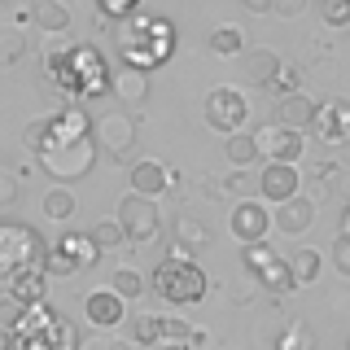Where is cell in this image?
<instances>
[{
  "label": "cell",
  "instance_id": "30bf717a",
  "mask_svg": "<svg viewBox=\"0 0 350 350\" xmlns=\"http://www.w3.org/2000/svg\"><path fill=\"white\" fill-rule=\"evenodd\" d=\"M254 145H258V158H267V162H289V167H298L306 140H302V131H293V127L267 123V127H258V131H254Z\"/></svg>",
  "mask_w": 350,
  "mask_h": 350
},
{
  "label": "cell",
  "instance_id": "ba28073f",
  "mask_svg": "<svg viewBox=\"0 0 350 350\" xmlns=\"http://www.w3.org/2000/svg\"><path fill=\"white\" fill-rule=\"evenodd\" d=\"M136 136H140V123H136L131 109H105L92 123V140H101L109 158H127V149L136 145Z\"/></svg>",
  "mask_w": 350,
  "mask_h": 350
},
{
  "label": "cell",
  "instance_id": "6da1fadb",
  "mask_svg": "<svg viewBox=\"0 0 350 350\" xmlns=\"http://www.w3.org/2000/svg\"><path fill=\"white\" fill-rule=\"evenodd\" d=\"M22 145L40 158V167L57 184L83 180L96 167V140H92V118L83 109H62V114H44L27 123Z\"/></svg>",
  "mask_w": 350,
  "mask_h": 350
},
{
  "label": "cell",
  "instance_id": "d6a6232c",
  "mask_svg": "<svg viewBox=\"0 0 350 350\" xmlns=\"http://www.w3.org/2000/svg\"><path fill=\"white\" fill-rule=\"evenodd\" d=\"M315 9H320V18H324L333 31L350 27V0H315Z\"/></svg>",
  "mask_w": 350,
  "mask_h": 350
},
{
  "label": "cell",
  "instance_id": "ab89813d",
  "mask_svg": "<svg viewBox=\"0 0 350 350\" xmlns=\"http://www.w3.org/2000/svg\"><path fill=\"white\" fill-rule=\"evenodd\" d=\"M18 315H22V306H18L14 298H0V328H14Z\"/></svg>",
  "mask_w": 350,
  "mask_h": 350
},
{
  "label": "cell",
  "instance_id": "7a4b0ae2",
  "mask_svg": "<svg viewBox=\"0 0 350 350\" xmlns=\"http://www.w3.org/2000/svg\"><path fill=\"white\" fill-rule=\"evenodd\" d=\"M44 70L49 79L62 88L70 101H96L109 92V66L101 62V53L88 44H70V40H49L44 49Z\"/></svg>",
  "mask_w": 350,
  "mask_h": 350
},
{
  "label": "cell",
  "instance_id": "603a6c76",
  "mask_svg": "<svg viewBox=\"0 0 350 350\" xmlns=\"http://www.w3.org/2000/svg\"><path fill=\"white\" fill-rule=\"evenodd\" d=\"M280 70V53L271 49H245V83H267L271 75Z\"/></svg>",
  "mask_w": 350,
  "mask_h": 350
},
{
  "label": "cell",
  "instance_id": "7402d4cb",
  "mask_svg": "<svg viewBox=\"0 0 350 350\" xmlns=\"http://www.w3.org/2000/svg\"><path fill=\"white\" fill-rule=\"evenodd\" d=\"M206 49H211L215 57H241V53H245V31L232 27V22H224V27H215L211 36H206Z\"/></svg>",
  "mask_w": 350,
  "mask_h": 350
},
{
  "label": "cell",
  "instance_id": "b9f144b4",
  "mask_svg": "<svg viewBox=\"0 0 350 350\" xmlns=\"http://www.w3.org/2000/svg\"><path fill=\"white\" fill-rule=\"evenodd\" d=\"M228 193H241V197H250V180H245V171H237V175H228V184H224Z\"/></svg>",
  "mask_w": 350,
  "mask_h": 350
},
{
  "label": "cell",
  "instance_id": "7bdbcfd3",
  "mask_svg": "<svg viewBox=\"0 0 350 350\" xmlns=\"http://www.w3.org/2000/svg\"><path fill=\"white\" fill-rule=\"evenodd\" d=\"M18 346H22V337L14 328H0V350H18Z\"/></svg>",
  "mask_w": 350,
  "mask_h": 350
},
{
  "label": "cell",
  "instance_id": "1f68e13d",
  "mask_svg": "<svg viewBox=\"0 0 350 350\" xmlns=\"http://www.w3.org/2000/svg\"><path fill=\"white\" fill-rule=\"evenodd\" d=\"M262 88H267L271 96H293V92H302V70H298V66H280Z\"/></svg>",
  "mask_w": 350,
  "mask_h": 350
},
{
  "label": "cell",
  "instance_id": "484cf974",
  "mask_svg": "<svg viewBox=\"0 0 350 350\" xmlns=\"http://www.w3.org/2000/svg\"><path fill=\"white\" fill-rule=\"evenodd\" d=\"M40 206H44V215L57 219V224H66V219L79 211V202H75V193L66 189V184H53V189L44 193V202H40Z\"/></svg>",
  "mask_w": 350,
  "mask_h": 350
},
{
  "label": "cell",
  "instance_id": "836d02e7",
  "mask_svg": "<svg viewBox=\"0 0 350 350\" xmlns=\"http://www.w3.org/2000/svg\"><path fill=\"white\" fill-rule=\"evenodd\" d=\"M271 258H276V250H271L267 241H254V245H245V250H241V262H245V271H250V276H254L258 267H267Z\"/></svg>",
  "mask_w": 350,
  "mask_h": 350
},
{
  "label": "cell",
  "instance_id": "3957f363",
  "mask_svg": "<svg viewBox=\"0 0 350 350\" xmlns=\"http://www.w3.org/2000/svg\"><path fill=\"white\" fill-rule=\"evenodd\" d=\"M44 237L36 232V228L27 224H14V219H5L0 224V298H5V284L18 276V271L27 267H40L44 262Z\"/></svg>",
  "mask_w": 350,
  "mask_h": 350
},
{
  "label": "cell",
  "instance_id": "8fae6325",
  "mask_svg": "<svg viewBox=\"0 0 350 350\" xmlns=\"http://www.w3.org/2000/svg\"><path fill=\"white\" fill-rule=\"evenodd\" d=\"M302 189V175L298 167H289V162H267L258 175V202H271V206H280V202H289V197H298Z\"/></svg>",
  "mask_w": 350,
  "mask_h": 350
},
{
  "label": "cell",
  "instance_id": "ac0fdd59",
  "mask_svg": "<svg viewBox=\"0 0 350 350\" xmlns=\"http://www.w3.org/2000/svg\"><path fill=\"white\" fill-rule=\"evenodd\" d=\"M311 118H315V101L306 92H293V96H280L276 101V118H271V123L302 131V127H311Z\"/></svg>",
  "mask_w": 350,
  "mask_h": 350
},
{
  "label": "cell",
  "instance_id": "cb8c5ba5",
  "mask_svg": "<svg viewBox=\"0 0 350 350\" xmlns=\"http://www.w3.org/2000/svg\"><path fill=\"white\" fill-rule=\"evenodd\" d=\"M250 280H258L262 289H267V293H276V298H280V293H293V276H289V267H284V258H280V254L271 258L267 267H258Z\"/></svg>",
  "mask_w": 350,
  "mask_h": 350
},
{
  "label": "cell",
  "instance_id": "d590c367",
  "mask_svg": "<svg viewBox=\"0 0 350 350\" xmlns=\"http://www.w3.org/2000/svg\"><path fill=\"white\" fill-rule=\"evenodd\" d=\"M22 53H27V40L18 31H0V66H14Z\"/></svg>",
  "mask_w": 350,
  "mask_h": 350
},
{
  "label": "cell",
  "instance_id": "ffe728a7",
  "mask_svg": "<svg viewBox=\"0 0 350 350\" xmlns=\"http://www.w3.org/2000/svg\"><path fill=\"white\" fill-rule=\"evenodd\" d=\"M284 267H289V276H293V289H302V284H315L320 280V271H324V258L315 254V250H293L289 258H284Z\"/></svg>",
  "mask_w": 350,
  "mask_h": 350
},
{
  "label": "cell",
  "instance_id": "44dd1931",
  "mask_svg": "<svg viewBox=\"0 0 350 350\" xmlns=\"http://www.w3.org/2000/svg\"><path fill=\"white\" fill-rule=\"evenodd\" d=\"M31 18H36V27L44 31V36H62V31H70V9H66L62 0H36Z\"/></svg>",
  "mask_w": 350,
  "mask_h": 350
},
{
  "label": "cell",
  "instance_id": "7dc6e473",
  "mask_svg": "<svg viewBox=\"0 0 350 350\" xmlns=\"http://www.w3.org/2000/svg\"><path fill=\"white\" fill-rule=\"evenodd\" d=\"M83 350H109V346L105 342H92V346H83Z\"/></svg>",
  "mask_w": 350,
  "mask_h": 350
},
{
  "label": "cell",
  "instance_id": "4fadbf2b",
  "mask_svg": "<svg viewBox=\"0 0 350 350\" xmlns=\"http://www.w3.org/2000/svg\"><path fill=\"white\" fill-rule=\"evenodd\" d=\"M315 136L324 140V145H342V140L350 136V105L337 96V101L328 105H315V118H311Z\"/></svg>",
  "mask_w": 350,
  "mask_h": 350
},
{
  "label": "cell",
  "instance_id": "d4e9b609",
  "mask_svg": "<svg viewBox=\"0 0 350 350\" xmlns=\"http://www.w3.org/2000/svg\"><path fill=\"white\" fill-rule=\"evenodd\" d=\"M153 324H158V342L153 346H193V328L180 315H153Z\"/></svg>",
  "mask_w": 350,
  "mask_h": 350
},
{
  "label": "cell",
  "instance_id": "e575fe53",
  "mask_svg": "<svg viewBox=\"0 0 350 350\" xmlns=\"http://www.w3.org/2000/svg\"><path fill=\"white\" fill-rule=\"evenodd\" d=\"M153 342H158V324H153V315H136V320H131V346L149 350Z\"/></svg>",
  "mask_w": 350,
  "mask_h": 350
},
{
  "label": "cell",
  "instance_id": "8d00e7d4",
  "mask_svg": "<svg viewBox=\"0 0 350 350\" xmlns=\"http://www.w3.org/2000/svg\"><path fill=\"white\" fill-rule=\"evenodd\" d=\"M136 5H140V0H96V9H101L105 18H131Z\"/></svg>",
  "mask_w": 350,
  "mask_h": 350
},
{
  "label": "cell",
  "instance_id": "277c9868",
  "mask_svg": "<svg viewBox=\"0 0 350 350\" xmlns=\"http://www.w3.org/2000/svg\"><path fill=\"white\" fill-rule=\"evenodd\" d=\"M153 293H158L162 302L171 306H193L206 298V289H211V280H206V271L197 267V262H180V258H162L158 267H153Z\"/></svg>",
  "mask_w": 350,
  "mask_h": 350
},
{
  "label": "cell",
  "instance_id": "8992f818",
  "mask_svg": "<svg viewBox=\"0 0 350 350\" xmlns=\"http://www.w3.org/2000/svg\"><path fill=\"white\" fill-rule=\"evenodd\" d=\"M114 224L123 228V241H127V245H145V241H153V237L162 232V215H158V206H153L149 197H136V193H127L123 202H118Z\"/></svg>",
  "mask_w": 350,
  "mask_h": 350
},
{
  "label": "cell",
  "instance_id": "5b68a950",
  "mask_svg": "<svg viewBox=\"0 0 350 350\" xmlns=\"http://www.w3.org/2000/svg\"><path fill=\"white\" fill-rule=\"evenodd\" d=\"M96 258L101 254H96V245L88 241V232H70V228H66V232L44 250L40 267H44V276H75V271H88Z\"/></svg>",
  "mask_w": 350,
  "mask_h": 350
},
{
  "label": "cell",
  "instance_id": "2e32d148",
  "mask_svg": "<svg viewBox=\"0 0 350 350\" xmlns=\"http://www.w3.org/2000/svg\"><path fill=\"white\" fill-rule=\"evenodd\" d=\"M127 180H131V193H136V197H149V202H153V197H162V193H167L171 184H175V180H171V171L162 167L158 158H140L136 167H131Z\"/></svg>",
  "mask_w": 350,
  "mask_h": 350
},
{
  "label": "cell",
  "instance_id": "f1b7e54d",
  "mask_svg": "<svg viewBox=\"0 0 350 350\" xmlns=\"http://www.w3.org/2000/svg\"><path fill=\"white\" fill-rule=\"evenodd\" d=\"M88 241L96 245V254H109V250H123V228L114 224V219H101V224H92V232H88Z\"/></svg>",
  "mask_w": 350,
  "mask_h": 350
},
{
  "label": "cell",
  "instance_id": "7c38bea8",
  "mask_svg": "<svg viewBox=\"0 0 350 350\" xmlns=\"http://www.w3.org/2000/svg\"><path fill=\"white\" fill-rule=\"evenodd\" d=\"M18 350H79V328H75L70 320H62V315H53L40 333L22 337Z\"/></svg>",
  "mask_w": 350,
  "mask_h": 350
},
{
  "label": "cell",
  "instance_id": "74e56055",
  "mask_svg": "<svg viewBox=\"0 0 350 350\" xmlns=\"http://www.w3.org/2000/svg\"><path fill=\"white\" fill-rule=\"evenodd\" d=\"M333 267L342 276H350V237L346 232H337V241H333Z\"/></svg>",
  "mask_w": 350,
  "mask_h": 350
},
{
  "label": "cell",
  "instance_id": "f546056e",
  "mask_svg": "<svg viewBox=\"0 0 350 350\" xmlns=\"http://www.w3.org/2000/svg\"><path fill=\"white\" fill-rule=\"evenodd\" d=\"M145 284H149V280L140 276L136 267H118L114 276H109V293H118V298L127 302V298H140V293H145Z\"/></svg>",
  "mask_w": 350,
  "mask_h": 350
},
{
  "label": "cell",
  "instance_id": "d6986e66",
  "mask_svg": "<svg viewBox=\"0 0 350 350\" xmlns=\"http://www.w3.org/2000/svg\"><path fill=\"white\" fill-rule=\"evenodd\" d=\"M109 92H114L127 109H131V105H140V101L149 96V79H145V70H131V66H123L118 75H109Z\"/></svg>",
  "mask_w": 350,
  "mask_h": 350
},
{
  "label": "cell",
  "instance_id": "4dcf8cb0",
  "mask_svg": "<svg viewBox=\"0 0 350 350\" xmlns=\"http://www.w3.org/2000/svg\"><path fill=\"white\" fill-rule=\"evenodd\" d=\"M276 350H315V333H311V328H306L302 320H293V324H284V328H280Z\"/></svg>",
  "mask_w": 350,
  "mask_h": 350
},
{
  "label": "cell",
  "instance_id": "f6af8a7d",
  "mask_svg": "<svg viewBox=\"0 0 350 350\" xmlns=\"http://www.w3.org/2000/svg\"><path fill=\"white\" fill-rule=\"evenodd\" d=\"M109 350H140V346H131V342H109Z\"/></svg>",
  "mask_w": 350,
  "mask_h": 350
},
{
  "label": "cell",
  "instance_id": "5bb4252c",
  "mask_svg": "<svg viewBox=\"0 0 350 350\" xmlns=\"http://www.w3.org/2000/svg\"><path fill=\"white\" fill-rule=\"evenodd\" d=\"M315 224V197H289L280 202V211H271V228H280L284 237H302L306 228Z\"/></svg>",
  "mask_w": 350,
  "mask_h": 350
},
{
  "label": "cell",
  "instance_id": "9a60e30c",
  "mask_svg": "<svg viewBox=\"0 0 350 350\" xmlns=\"http://www.w3.org/2000/svg\"><path fill=\"white\" fill-rule=\"evenodd\" d=\"M83 315H88L92 328H118L123 315H127V302L118 298V293H109V289H92L83 298Z\"/></svg>",
  "mask_w": 350,
  "mask_h": 350
},
{
  "label": "cell",
  "instance_id": "f35d334b",
  "mask_svg": "<svg viewBox=\"0 0 350 350\" xmlns=\"http://www.w3.org/2000/svg\"><path fill=\"white\" fill-rule=\"evenodd\" d=\"M14 197H18V180H14V171H0V206H14Z\"/></svg>",
  "mask_w": 350,
  "mask_h": 350
},
{
  "label": "cell",
  "instance_id": "52a82bcc",
  "mask_svg": "<svg viewBox=\"0 0 350 350\" xmlns=\"http://www.w3.org/2000/svg\"><path fill=\"white\" fill-rule=\"evenodd\" d=\"M245 118H250V101H245V92L241 88H211L206 92V123H211L215 131H224V136H232V131L245 127Z\"/></svg>",
  "mask_w": 350,
  "mask_h": 350
},
{
  "label": "cell",
  "instance_id": "4316f807",
  "mask_svg": "<svg viewBox=\"0 0 350 350\" xmlns=\"http://www.w3.org/2000/svg\"><path fill=\"white\" fill-rule=\"evenodd\" d=\"M228 162H232L237 171L254 167V162H258V145H254V136H245V131H232V136H228Z\"/></svg>",
  "mask_w": 350,
  "mask_h": 350
},
{
  "label": "cell",
  "instance_id": "bcb514c9",
  "mask_svg": "<svg viewBox=\"0 0 350 350\" xmlns=\"http://www.w3.org/2000/svg\"><path fill=\"white\" fill-rule=\"evenodd\" d=\"M149 350H189V346H149Z\"/></svg>",
  "mask_w": 350,
  "mask_h": 350
},
{
  "label": "cell",
  "instance_id": "e0dca14e",
  "mask_svg": "<svg viewBox=\"0 0 350 350\" xmlns=\"http://www.w3.org/2000/svg\"><path fill=\"white\" fill-rule=\"evenodd\" d=\"M5 298H14L18 306L44 302V298H49V276H44V267H27V271H18V276L5 284Z\"/></svg>",
  "mask_w": 350,
  "mask_h": 350
},
{
  "label": "cell",
  "instance_id": "83f0119b",
  "mask_svg": "<svg viewBox=\"0 0 350 350\" xmlns=\"http://www.w3.org/2000/svg\"><path fill=\"white\" fill-rule=\"evenodd\" d=\"M175 241L189 245V250H202V245H211V228L197 224L193 215H180V219H175Z\"/></svg>",
  "mask_w": 350,
  "mask_h": 350
},
{
  "label": "cell",
  "instance_id": "ee69618b",
  "mask_svg": "<svg viewBox=\"0 0 350 350\" xmlns=\"http://www.w3.org/2000/svg\"><path fill=\"white\" fill-rule=\"evenodd\" d=\"M250 14H271V0H241Z\"/></svg>",
  "mask_w": 350,
  "mask_h": 350
},
{
  "label": "cell",
  "instance_id": "9c48e42d",
  "mask_svg": "<svg viewBox=\"0 0 350 350\" xmlns=\"http://www.w3.org/2000/svg\"><path fill=\"white\" fill-rule=\"evenodd\" d=\"M228 228H232V237L241 245H254V241H267L271 232V211L267 202H258V197H241L232 206V215H228Z\"/></svg>",
  "mask_w": 350,
  "mask_h": 350
},
{
  "label": "cell",
  "instance_id": "60d3db41",
  "mask_svg": "<svg viewBox=\"0 0 350 350\" xmlns=\"http://www.w3.org/2000/svg\"><path fill=\"white\" fill-rule=\"evenodd\" d=\"M302 9H306V0H271V14H280V18H293Z\"/></svg>",
  "mask_w": 350,
  "mask_h": 350
}]
</instances>
